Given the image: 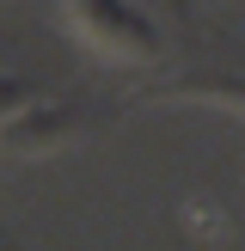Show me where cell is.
<instances>
[{"instance_id":"6da1fadb","label":"cell","mask_w":245,"mask_h":251,"mask_svg":"<svg viewBox=\"0 0 245 251\" xmlns=\"http://www.w3.org/2000/svg\"><path fill=\"white\" fill-rule=\"evenodd\" d=\"M74 25H80L86 37H104V43H117V49L129 43V49H135V61L153 49V25L135 19V12H117V6H80V12H74Z\"/></svg>"},{"instance_id":"7a4b0ae2","label":"cell","mask_w":245,"mask_h":251,"mask_svg":"<svg viewBox=\"0 0 245 251\" xmlns=\"http://www.w3.org/2000/svg\"><path fill=\"white\" fill-rule=\"evenodd\" d=\"M184 92H208V98H220L227 110H239V117H245V80H190Z\"/></svg>"},{"instance_id":"3957f363","label":"cell","mask_w":245,"mask_h":251,"mask_svg":"<svg viewBox=\"0 0 245 251\" xmlns=\"http://www.w3.org/2000/svg\"><path fill=\"white\" fill-rule=\"evenodd\" d=\"M0 251H19V245H12V239H6V233H0Z\"/></svg>"}]
</instances>
